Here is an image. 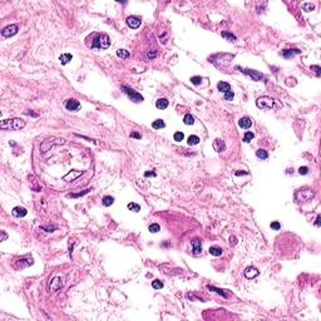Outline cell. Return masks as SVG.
<instances>
[{
  "label": "cell",
  "mask_w": 321,
  "mask_h": 321,
  "mask_svg": "<svg viewBox=\"0 0 321 321\" xmlns=\"http://www.w3.org/2000/svg\"><path fill=\"white\" fill-rule=\"evenodd\" d=\"M25 127V121L21 118H12V119H4L0 123V128L6 131H20Z\"/></svg>",
  "instance_id": "cell-1"
},
{
  "label": "cell",
  "mask_w": 321,
  "mask_h": 321,
  "mask_svg": "<svg viewBox=\"0 0 321 321\" xmlns=\"http://www.w3.org/2000/svg\"><path fill=\"white\" fill-rule=\"evenodd\" d=\"M109 45H110L109 37H108L107 34H102V35H98V37L93 40L92 48L93 49H108Z\"/></svg>",
  "instance_id": "cell-2"
},
{
  "label": "cell",
  "mask_w": 321,
  "mask_h": 321,
  "mask_svg": "<svg viewBox=\"0 0 321 321\" xmlns=\"http://www.w3.org/2000/svg\"><path fill=\"white\" fill-rule=\"evenodd\" d=\"M273 102L275 100L270 97H260L256 100V106L261 109H271V108H273Z\"/></svg>",
  "instance_id": "cell-3"
},
{
  "label": "cell",
  "mask_w": 321,
  "mask_h": 321,
  "mask_svg": "<svg viewBox=\"0 0 321 321\" xmlns=\"http://www.w3.org/2000/svg\"><path fill=\"white\" fill-rule=\"evenodd\" d=\"M122 89H123V92L129 97V98H131V100H133V102L139 103V102H142V100H143V97L140 95L139 93H137V92L133 91V89H131L129 87L123 85V87H122Z\"/></svg>",
  "instance_id": "cell-4"
},
{
  "label": "cell",
  "mask_w": 321,
  "mask_h": 321,
  "mask_svg": "<svg viewBox=\"0 0 321 321\" xmlns=\"http://www.w3.org/2000/svg\"><path fill=\"white\" fill-rule=\"evenodd\" d=\"M314 197V192L310 189H304V191H299L296 193V200L297 202H309L311 201V198Z\"/></svg>",
  "instance_id": "cell-5"
},
{
  "label": "cell",
  "mask_w": 321,
  "mask_h": 321,
  "mask_svg": "<svg viewBox=\"0 0 321 321\" xmlns=\"http://www.w3.org/2000/svg\"><path fill=\"white\" fill-rule=\"evenodd\" d=\"M64 143H65V139H63V138H57V139L52 140V142L45 140V142L42 144V153H45L52 146H55V144H64Z\"/></svg>",
  "instance_id": "cell-6"
},
{
  "label": "cell",
  "mask_w": 321,
  "mask_h": 321,
  "mask_svg": "<svg viewBox=\"0 0 321 321\" xmlns=\"http://www.w3.org/2000/svg\"><path fill=\"white\" fill-rule=\"evenodd\" d=\"M18 33V25L13 24V25H9V27L4 28L1 30V35L5 38H9V37H13V35H15Z\"/></svg>",
  "instance_id": "cell-7"
},
{
  "label": "cell",
  "mask_w": 321,
  "mask_h": 321,
  "mask_svg": "<svg viewBox=\"0 0 321 321\" xmlns=\"http://www.w3.org/2000/svg\"><path fill=\"white\" fill-rule=\"evenodd\" d=\"M241 72H242V73H245L246 75H248V77H251V78L254 79V80H256V82H258V80H261V79H264V75H262L261 73H258V72H256V70H252V69H241Z\"/></svg>",
  "instance_id": "cell-8"
},
{
  "label": "cell",
  "mask_w": 321,
  "mask_h": 321,
  "mask_svg": "<svg viewBox=\"0 0 321 321\" xmlns=\"http://www.w3.org/2000/svg\"><path fill=\"white\" fill-rule=\"evenodd\" d=\"M79 107H80V103H79L77 99H68L67 103H65V108H67L68 110H70V112L78 110Z\"/></svg>",
  "instance_id": "cell-9"
},
{
  "label": "cell",
  "mask_w": 321,
  "mask_h": 321,
  "mask_svg": "<svg viewBox=\"0 0 321 321\" xmlns=\"http://www.w3.org/2000/svg\"><path fill=\"white\" fill-rule=\"evenodd\" d=\"M63 286V279L59 276L54 277V279L52 280V284H50V290L52 291H57L59 290V288H62Z\"/></svg>",
  "instance_id": "cell-10"
},
{
  "label": "cell",
  "mask_w": 321,
  "mask_h": 321,
  "mask_svg": "<svg viewBox=\"0 0 321 321\" xmlns=\"http://www.w3.org/2000/svg\"><path fill=\"white\" fill-rule=\"evenodd\" d=\"M125 21H127L128 27L132 29H137V28H139V25H140V19L137 16H128Z\"/></svg>",
  "instance_id": "cell-11"
},
{
  "label": "cell",
  "mask_w": 321,
  "mask_h": 321,
  "mask_svg": "<svg viewBox=\"0 0 321 321\" xmlns=\"http://www.w3.org/2000/svg\"><path fill=\"white\" fill-rule=\"evenodd\" d=\"M80 174H82L80 171H70L68 174L64 176L63 179H64V181H67V182H72V181H74V179H77Z\"/></svg>",
  "instance_id": "cell-12"
},
{
  "label": "cell",
  "mask_w": 321,
  "mask_h": 321,
  "mask_svg": "<svg viewBox=\"0 0 321 321\" xmlns=\"http://www.w3.org/2000/svg\"><path fill=\"white\" fill-rule=\"evenodd\" d=\"M243 275H245L246 279H254V277H256V276L258 275V270L255 269V267H251V266H250V267H247L243 271Z\"/></svg>",
  "instance_id": "cell-13"
},
{
  "label": "cell",
  "mask_w": 321,
  "mask_h": 321,
  "mask_svg": "<svg viewBox=\"0 0 321 321\" xmlns=\"http://www.w3.org/2000/svg\"><path fill=\"white\" fill-rule=\"evenodd\" d=\"M212 147H213V149L216 152H222V151H225V148H226V144L222 139H215Z\"/></svg>",
  "instance_id": "cell-14"
},
{
  "label": "cell",
  "mask_w": 321,
  "mask_h": 321,
  "mask_svg": "<svg viewBox=\"0 0 321 321\" xmlns=\"http://www.w3.org/2000/svg\"><path fill=\"white\" fill-rule=\"evenodd\" d=\"M192 247H193V255H200L201 252H202V242H201V240H198V239H194L193 241H192Z\"/></svg>",
  "instance_id": "cell-15"
},
{
  "label": "cell",
  "mask_w": 321,
  "mask_h": 321,
  "mask_svg": "<svg viewBox=\"0 0 321 321\" xmlns=\"http://www.w3.org/2000/svg\"><path fill=\"white\" fill-rule=\"evenodd\" d=\"M300 53H301V50H299V49H285L282 52V55L286 58V59H288V58H292Z\"/></svg>",
  "instance_id": "cell-16"
},
{
  "label": "cell",
  "mask_w": 321,
  "mask_h": 321,
  "mask_svg": "<svg viewBox=\"0 0 321 321\" xmlns=\"http://www.w3.org/2000/svg\"><path fill=\"white\" fill-rule=\"evenodd\" d=\"M12 213H13L14 217H24V216L28 213V211L25 210V208H23V207H15L12 211Z\"/></svg>",
  "instance_id": "cell-17"
},
{
  "label": "cell",
  "mask_w": 321,
  "mask_h": 321,
  "mask_svg": "<svg viewBox=\"0 0 321 321\" xmlns=\"http://www.w3.org/2000/svg\"><path fill=\"white\" fill-rule=\"evenodd\" d=\"M251 124H252V122H251V119L248 117H243V118H241V119L239 121V125L241 128H243V129H248L251 127Z\"/></svg>",
  "instance_id": "cell-18"
},
{
  "label": "cell",
  "mask_w": 321,
  "mask_h": 321,
  "mask_svg": "<svg viewBox=\"0 0 321 321\" xmlns=\"http://www.w3.org/2000/svg\"><path fill=\"white\" fill-rule=\"evenodd\" d=\"M217 88H218V91L222 92V93H227V92L231 91V85L226 82H219L217 84Z\"/></svg>",
  "instance_id": "cell-19"
},
{
  "label": "cell",
  "mask_w": 321,
  "mask_h": 321,
  "mask_svg": "<svg viewBox=\"0 0 321 321\" xmlns=\"http://www.w3.org/2000/svg\"><path fill=\"white\" fill-rule=\"evenodd\" d=\"M72 59H73V55H72V54H69V53L62 54V55H60V58H59L60 63H62L63 65H65V64H68V63H69Z\"/></svg>",
  "instance_id": "cell-20"
},
{
  "label": "cell",
  "mask_w": 321,
  "mask_h": 321,
  "mask_svg": "<svg viewBox=\"0 0 321 321\" xmlns=\"http://www.w3.org/2000/svg\"><path fill=\"white\" fill-rule=\"evenodd\" d=\"M156 107L158 108V109H166V108L168 107V100L164 99V98L158 99L157 103H156Z\"/></svg>",
  "instance_id": "cell-21"
},
{
  "label": "cell",
  "mask_w": 321,
  "mask_h": 321,
  "mask_svg": "<svg viewBox=\"0 0 321 321\" xmlns=\"http://www.w3.org/2000/svg\"><path fill=\"white\" fill-rule=\"evenodd\" d=\"M207 288H208V290H211V291H215V292H217L218 295H221V296H223L225 299L228 297V294L225 292L226 290H221V288H217V287H213V286H207Z\"/></svg>",
  "instance_id": "cell-22"
},
{
  "label": "cell",
  "mask_w": 321,
  "mask_h": 321,
  "mask_svg": "<svg viewBox=\"0 0 321 321\" xmlns=\"http://www.w3.org/2000/svg\"><path fill=\"white\" fill-rule=\"evenodd\" d=\"M210 254L212 255V256H221L222 255V248L221 247H216V246H212V247H210Z\"/></svg>",
  "instance_id": "cell-23"
},
{
  "label": "cell",
  "mask_w": 321,
  "mask_h": 321,
  "mask_svg": "<svg viewBox=\"0 0 321 321\" xmlns=\"http://www.w3.org/2000/svg\"><path fill=\"white\" fill-rule=\"evenodd\" d=\"M113 202H114V198L112 196H104L102 203H103V206L108 207V206H110V204H113Z\"/></svg>",
  "instance_id": "cell-24"
},
{
  "label": "cell",
  "mask_w": 321,
  "mask_h": 321,
  "mask_svg": "<svg viewBox=\"0 0 321 321\" xmlns=\"http://www.w3.org/2000/svg\"><path fill=\"white\" fill-rule=\"evenodd\" d=\"M117 55L121 58V59H127V58L129 57V52L125 49H118L117 50Z\"/></svg>",
  "instance_id": "cell-25"
},
{
  "label": "cell",
  "mask_w": 321,
  "mask_h": 321,
  "mask_svg": "<svg viewBox=\"0 0 321 321\" xmlns=\"http://www.w3.org/2000/svg\"><path fill=\"white\" fill-rule=\"evenodd\" d=\"M164 122L162 121V119H156L152 123V127L154 128V129H161V128H164Z\"/></svg>",
  "instance_id": "cell-26"
},
{
  "label": "cell",
  "mask_w": 321,
  "mask_h": 321,
  "mask_svg": "<svg viewBox=\"0 0 321 321\" xmlns=\"http://www.w3.org/2000/svg\"><path fill=\"white\" fill-rule=\"evenodd\" d=\"M256 156H257L258 158H261V159H267L269 154L265 149H257L256 151Z\"/></svg>",
  "instance_id": "cell-27"
},
{
  "label": "cell",
  "mask_w": 321,
  "mask_h": 321,
  "mask_svg": "<svg viewBox=\"0 0 321 321\" xmlns=\"http://www.w3.org/2000/svg\"><path fill=\"white\" fill-rule=\"evenodd\" d=\"M183 123L187 124V125L193 124V123H194V118H193L191 114H186V115H185V118H183Z\"/></svg>",
  "instance_id": "cell-28"
},
{
  "label": "cell",
  "mask_w": 321,
  "mask_h": 321,
  "mask_svg": "<svg viewBox=\"0 0 321 321\" xmlns=\"http://www.w3.org/2000/svg\"><path fill=\"white\" fill-rule=\"evenodd\" d=\"M200 143V138L197 136H189L188 137V144L189 146H196Z\"/></svg>",
  "instance_id": "cell-29"
},
{
  "label": "cell",
  "mask_w": 321,
  "mask_h": 321,
  "mask_svg": "<svg viewBox=\"0 0 321 321\" xmlns=\"http://www.w3.org/2000/svg\"><path fill=\"white\" fill-rule=\"evenodd\" d=\"M152 287L154 290H161V288L163 287V282H162L161 280H154L152 282Z\"/></svg>",
  "instance_id": "cell-30"
},
{
  "label": "cell",
  "mask_w": 321,
  "mask_h": 321,
  "mask_svg": "<svg viewBox=\"0 0 321 321\" xmlns=\"http://www.w3.org/2000/svg\"><path fill=\"white\" fill-rule=\"evenodd\" d=\"M222 37L226 38L228 42H235V40H236V37H235V35L231 34V33H227V31H223V33H222Z\"/></svg>",
  "instance_id": "cell-31"
},
{
  "label": "cell",
  "mask_w": 321,
  "mask_h": 321,
  "mask_svg": "<svg viewBox=\"0 0 321 321\" xmlns=\"http://www.w3.org/2000/svg\"><path fill=\"white\" fill-rule=\"evenodd\" d=\"M128 208L131 211H133V212H139L140 206H139V204H137V203H133V202H131V203H128Z\"/></svg>",
  "instance_id": "cell-32"
},
{
  "label": "cell",
  "mask_w": 321,
  "mask_h": 321,
  "mask_svg": "<svg viewBox=\"0 0 321 321\" xmlns=\"http://www.w3.org/2000/svg\"><path fill=\"white\" fill-rule=\"evenodd\" d=\"M252 139H254V133H252V132H246V133H245V136H243V142L248 143V142H251Z\"/></svg>",
  "instance_id": "cell-33"
},
{
  "label": "cell",
  "mask_w": 321,
  "mask_h": 321,
  "mask_svg": "<svg viewBox=\"0 0 321 321\" xmlns=\"http://www.w3.org/2000/svg\"><path fill=\"white\" fill-rule=\"evenodd\" d=\"M148 230H149V232L156 233V232H158V231L161 230V227H159V225H157V223H152V225L148 227Z\"/></svg>",
  "instance_id": "cell-34"
},
{
  "label": "cell",
  "mask_w": 321,
  "mask_h": 321,
  "mask_svg": "<svg viewBox=\"0 0 321 321\" xmlns=\"http://www.w3.org/2000/svg\"><path fill=\"white\" fill-rule=\"evenodd\" d=\"M302 9L305 10V12H311V10L315 9V6H314V4H311V3H305V4H302Z\"/></svg>",
  "instance_id": "cell-35"
},
{
  "label": "cell",
  "mask_w": 321,
  "mask_h": 321,
  "mask_svg": "<svg viewBox=\"0 0 321 321\" xmlns=\"http://www.w3.org/2000/svg\"><path fill=\"white\" fill-rule=\"evenodd\" d=\"M173 138H174L176 142H181V140H183V138H185V136H183L182 132H176L174 136H173Z\"/></svg>",
  "instance_id": "cell-36"
},
{
  "label": "cell",
  "mask_w": 321,
  "mask_h": 321,
  "mask_svg": "<svg viewBox=\"0 0 321 321\" xmlns=\"http://www.w3.org/2000/svg\"><path fill=\"white\" fill-rule=\"evenodd\" d=\"M201 82H202V78H201V77H192V78H191V83H192V84H194V85L201 84Z\"/></svg>",
  "instance_id": "cell-37"
},
{
  "label": "cell",
  "mask_w": 321,
  "mask_h": 321,
  "mask_svg": "<svg viewBox=\"0 0 321 321\" xmlns=\"http://www.w3.org/2000/svg\"><path fill=\"white\" fill-rule=\"evenodd\" d=\"M233 95H235V94H233V92L230 91V92L225 93V99H226V100H232V99H233Z\"/></svg>",
  "instance_id": "cell-38"
},
{
  "label": "cell",
  "mask_w": 321,
  "mask_h": 321,
  "mask_svg": "<svg viewBox=\"0 0 321 321\" xmlns=\"http://www.w3.org/2000/svg\"><path fill=\"white\" fill-rule=\"evenodd\" d=\"M307 172H309V168L307 167H300L299 168V173H300V174H302V176H305V174H307Z\"/></svg>",
  "instance_id": "cell-39"
},
{
  "label": "cell",
  "mask_w": 321,
  "mask_h": 321,
  "mask_svg": "<svg viewBox=\"0 0 321 321\" xmlns=\"http://www.w3.org/2000/svg\"><path fill=\"white\" fill-rule=\"evenodd\" d=\"M271 228L272 230H275V231H279L280 228H281V225L277 221H275V222H272L271 223Z\"/></svg>",
  "instance_id": "cell-40"
},
{
  "label": "cell",
  "mask_w": 321,
  "mask_h": 321,
  "mask_svg": "<svg viewBox=\"0 0 321 321\" xmlns=\"http://www.w3.org/2000/svg\"><path fill=\"white\" fill-rule=\"evenodd\" d=\"M156 55H157V53L154 52H149L148 54H147V58H148V59H154V58H156Z\"/></svg>",
  "instance_id": "cell-41"
},
{
  "label": "cell",
  "mask_w": 321,
  "mask_h": 321,
  "mask_svg": "<svg viewBox=\"0 0 321 321\" xmlns=\"http://www.w3.org/2000/svg\"><path fill=\"white\" fill-rule=\"evenodd\" d=\"M131 137H133V138H137V139H140V138H142V136H140L139 133H137V132H132V133H131Z\"/></svg>",
  "instance_id": "cell-42"
},
{
  "label": "cell",
  "mask_w": 321,
  "mask_h": 321,
  "mask_svg": "<svg viewBox=\"0 0 321 321\" xmlns=\"http://www.w3.org/2000/svg\"><path fill=\"white\" fill-rule=\"evenodd\" d=\"M311 69L315 70V72H316V74H317V77H319V75H320V67H319V65H312V67H311Z\"/></svg>",
  "instance_id": "cell-43"
},
{
  "label": "cell",
  "mask_w": 321,
  "mask_h": 321,
  "mask_svg": "<svg viewBox=\"0 0 321 321\" xmlns=\"http://www.w3.org/2000/svg\"><path fill=\"white\" fill-rule=\"evenodd\" d=\"M89 191H91V189H85V191H84V192H82V193H77V194H70V196H72V197H78V196H83V194H85V193H88V192H89Z\"/></svg>",
  "instance_id": "cell-44"
},
{
  "label": "cell",
  "mask_w": 321,
  "mask_h": 321,
  "mask_svg": "<svg viewBox=\"0 0 321 321\" xmlns=\"http://www.w3.org/2000/svg\"><path fill=\"white\" fill-rule=\"evenodd\" d=\"M144 176H146V177H149V176L154 177V176H156V173H154V172H146V173H144Z\"/></svg>",
  "instance_id": "cell-45"
},
{
  "label": "cell",
  "mask_w": 321,
  "mask_h": 321,
  "mask_svg": "<svg viewBox=\"0 0 321 321\" xmlns=\"http://www.w3.org/2000/svg\"><path fill=\"white\" fill-rule=\"evenodd\" d=\"M320 219H321V217H320V216H317V218H316V223H315V225H316L317 227H320Z\"/></svg>",
  "instance_id": "cell-46"
},
{
  "label": "cell",
  "mask_w": 321,
  "mask_h": 321,
  "mask_svg": "<svg viewBox=\"0 0 321 321\" xmlns=\"http://www.w3.org/2000/svg\"><path fill=\"white\" fill-rule=\"evenodd\" d=\"M241 174H247V172H236V176H241Z\"/></svg>",
  "instance_id": "cell-47"
},
{
  "label": "cell",
  "mask_w": 321,
  "mask_h": 321,
  "mask_svg": "<svg viewBox=\"0 0 321 321\" xmlns=\"http://www.w3.org/2000/svg\"><path fill=\"white\" fill-rule=\"evenodd\" d=\"M6 239V235H5V232H3V237H1V241H4Z\"/></svg>",
  "instance_id": "cell-48"
}]
</instances>
